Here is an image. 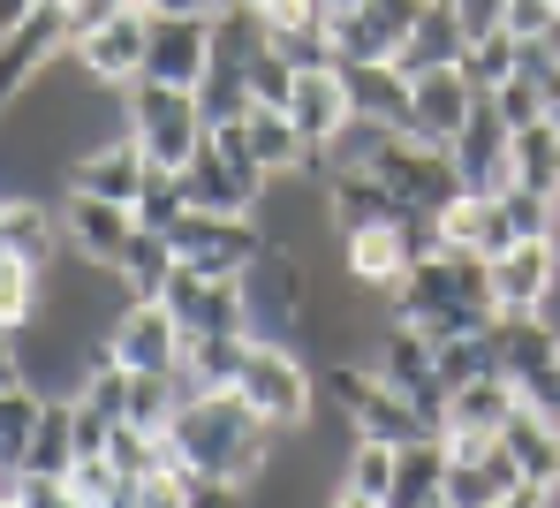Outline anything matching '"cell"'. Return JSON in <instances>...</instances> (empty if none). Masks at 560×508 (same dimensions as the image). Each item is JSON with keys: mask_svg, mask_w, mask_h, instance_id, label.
Masks as SVG:
<instances>
[{"mask_svg": "<svg viewBox=\"0 0 560 508\" xmlns=\"http://www.w3.org/2000/svg\"><path fill=\"white\" fill-rule=\"evenodd\" d=\"M167 448H175V463L197 471L205 486H258L266 463L280 455V432L243 403L235 388H220V395H189V403L175 409Z\"/></svg>", "mask_w": 560, "mask_h": 508, "instance_id": "1", "label": "cell"}, {"mask_svg": "<svg viewBox=\"0 0 560 508\" xmlns=\"http://www.w3.org/2000/svg\"><path fill=\"white\" fill-rule=\"evenodd\" d=\"M326 395L349 417V432H357V440H378V448H409V440L440 432L409 395H394V388L378 380L372 357H326Z\"/></svg>", "mask_w": 560, "mask_h": 508, "instance_id": "2", "label": "cell"}, {"mask_svg": "<svg viewBox=\"0 0 560 508\" xmlns=\"http://www.w3.org/2000/svg\"><path fill=\"white\" fill-rule=\"evenodd\" d=\"M121 129L144 145V160H152V168H183L189 152L205 145L197 92H189V84H152V77L121 84Z\"/></svg>", "mask_w": 560, "mask_h": 508, "instance_id": "3", "label": "cell"}, {"mask_svg": "<svg viewBox=\"0 0 560 508\" xmlns=\"http://www.w3.org/2000/svg\"><path fill=\"white\" fill-rule=\"evenodd\" d=\"M235 395L258 409L273 432H295V425H311V417H318V409H311V403H318V372L295 357V342H250Z\"/></svg>", "mask_w": 560, "mask_h": 508, "instance_id": "4", "label": "cell"}, {"mask_svg": "<svg viewBox=\"0 0 560 508\" xmlns=\"http://www.w3.org/2000/svg\"><path fill=\"white\" fill-rule=\"evenodd\" d=\"M235 281H243V304H250V334L258 342H295L303 304H311V258L288 251V243H266Z\"/></svg>", "mask_w": 560, "mask_h": 508, "instance_id": "5", "label": "cell"}, {"mask_svg": "<svg viewBox=\"0 0 560 508\" xmlns=\"http://www.w3.org/2000/svg\"><path fill=\"white\" fill-rule=\"evenodd\" d=\"M364 168H372V175H378V183H386L401 205H424V212H447V205L469 190L463 168L447 160V145L394 137V129H378V145H372V160H364Z\"/></svg>", "mask_w": 560, "mask_h": 508, "instance_id": "6", "label": "cell"}, {"mask_svg": "<svg viewBox=\"0 0 560 508\" xmlns=\"http://www.w3.org/2000/svg\"><path fill=\"white\" fill-rule=\"evenodd\" d=\"M167 243H175V258H183V266L235 281V274L266 251V228H258L250 212H197V205H189L183 220L167 228Z\"/></svg>", "mask_w": 560, "mask_h": 508, "instance_id": "7", "label": "cell"}, {"mask_svg": "<svg viewBox=\"0 0 560 508\" xmlns=\"http://www.w3.org/2000/svg\"><path fill=\"white\" fill-rule=\"evenodd\" d=\"M372 365H378V380H386L394 395H409V403L424 409L432 425L447 417V380H440V349L424 342V326H409V319H378V334H372Z\"/></svg>", "mask_w": 560, "mask_h": 508, "instance_id": "8", "label": "cell"}, {"mask_svg": "<svg viewBox=\"0 0 560 508\" xmlns=\"http://www.w3.org/2000/svg\"><path fill=\"white\" fill-rule=\"evenodd\" d=\"M189 349L183 319L160 304V297H137V304L114 311V326H106V357L121 365V372H175Z\"/></svg>", "mask_w": 560, "mask_h": 508, "instance_id": "9", "label": "cell"}, {"mask_svg": "<svg viewBox=\"0 0 560 508\" xmlns=\"http://www.w3.org/2000/svg\"><path fill=\"white\" fill-rule=\"evenodd\" d=\"M54 54H69V8H61V0H38L23 23L0 31V114L31 92V77H38Z\"/></svg>", "mask_w": 560, "mask_h": 508, "instance_id": "10", "label": "cell"}, {"mask_svg": "<svg viewBox=\"0 0 560 508\" xmlns=\"http://www.w3.org/2000/svg\"><path fill=\"white\" fill-rule=\"evenodd\" d=\"M160 304L183 319V334H250V304H243V281H220V274H197L175 258V274H167V289H160Z\"/></svg>", "mask_w": 560, "mask_h": 508, "instance_id": "11", "label": "cell"}, {"mask_svg": "<svg viewBox=\"0 0 560 508\" xmlns=\"http://www.w3.org/2000/svg\"><path fill=\"white\" fill-rule=\"evenodd\" d=\"M144 38H152V8H144V0H129L114 23H98L92 38H77V46H69V61H77L92 84H114V92H121V84H137V77H144Z\"/></svg>", "mask_w": 560, "mask_h": 508, "instance_id": "12", "label": "cell"}, {"mask_svg": "<svg viewBox=\"0 0 560 508\" xmlns=\"http://www.w3.org/2000/svg\"><path fill=\"white\" fill-rule=\"evenodd\" d=\"M560 289V235H523L492 258V304L500 311H546Z\"/></svg>", "mask_w": 560, "mask_h": 508, "instance_id": "13", "label": "cell"}, {"mask_svg": "<svg viewBox=\"0 0 560 508\" xmlns=\"http://www.w3.org/2000/svg\"><path fill=\"white\" fill-rule=\"evenodd\" d=\"M447 440V432H440ZM523 486V471H515V455L500 448V432H485V440H447V508H492L500 494H515Z\"/></svg>", "mask_w": 560, "mask_h": 508, "instance_id": "14", "label": "cell"}, {"mask_svg": "<svg viewBox=\"0 0 560 508\" xmlns=\"http://www.w3.org/2000/svg\"><path fill=\"white\" fill-rule=\"evenodd\" d=\"M61 251H77L84 266H114L121 243L137 235V212L114 198H92V190H61Z\"/></svg>", "mask_w": 560, "mask_h": 508, "instance_id": "15", "label": "cell"}, {"mask_svg": "<svg viewBox=\"0 0 560 508\" xmlns=\"http://www.w3.org/2000/svg\"><path fill=\"white\" fill-rule=\"evenodd\" d=\"M175 175H183V198L197 205V212H258V198H266V175L235 168V160L212 145V129H205V145L189 152Z\"/></svg>", "mask_w": 560, "mask_h": 508, "instance_id": "16", "label": "cell"}, {"mask_svg": "<svg viewBox=\"0 0 560 508\" xmlns=\"http://www.w3.org/2000/svg\"><path fill=\"white\" fill-rule=\"evenodd\" d=\"M144 175H152V160H144V145H137L129 129L98 137V145H84V152L69 160V190H92V198H114V205H137Z\"/></svg>", "mask_w": 560, "mask_h": 508, "instance_id": "17", "label": "cell"}, {"mask_svg": "<svg viewBox=\"0 0 560 508\" xmlns=\"http://www.w3.org/2000/svg\"><path fill=\"white\" fill-rule=\"evenodd\" d=\"M205 61H212V15H152V38H144V77L152 84L197 92Z\"/></svg>", "mask_w": 560, "mask_h": 508, "instance_id": "18", "label": "cell"}, {"mask_svg": "<svg viewBox=\"0 0 560 508\" xmlns=\"http://www.w3.org/2000/svg\"><path fill=\"white\" fill-rule=\"evenodd\" d=\"M288 122L303 129V145H311V152H326V145H334V137L357 122V106H349V84H341V61H334V69H295Z\"/></svg>", "mask_w": 560, "mask_h": 508, "instance_id": "19", "label": "cell"}, {"mask_svg": "<svg viewBox=\"0 0 560 508\" xmlns=\"http://www.w3.org/2000/svg\"><path fill=\"white\" fill-rule=\"evenodd\" d=\"M485 100L477 84L463 77V61L455 69H424V77H409V106H417V137L424 145H455V129L469 122V106Z\"/></svg>", "mask_w": 560, "mask_h": 508, "instance_id": "20", "label": "cell"}, {"mask_svg": "<svg viewBox=\"0 0 560 508\" xmlns=\"http://www.w3.org/2000/svg\"><path fill=\"white\" fill-rule=\"evenodd\" d=\"M0 251L23 258V266H54L61 258V205L38 198V190L0 198Z\"/></svg>", "mask_w": 560, "mask_h": 508, "instance_id": "21", "label": "cell"}, {"mask_svg": "<svg viewBox=\"0 0 560 508\" xmlns=\"http://www.w3.org/2000/svg\"><path fill=\"white\" fill-rule=\"evenodd\" d=\"M341 84H349V106L378 122V129H394V137H417V106H409V77L394 69V61H349L341 69Z\"/></svg>", "mask_w": 560, "mask_h": 508, "instance_id": "22", "label": "cell"}, {"mask_svg": "<svg viewBox=\"0 0 560 508\" xmlns=\"http://www.w3.org/2000/svg\"><path fill=\"white\" fill-rule=\"evenodd\" d=\"M447 160L463 168L469 190H500V183H508V122H500L492 100L469 106V122L455 129V145H447Z\"/></svg>", "mask_w": 560, "mask_h": 508, "instance_id": "23", "label": "cell"}, {"mask_svg": "<svg viewBox=\"0 0 560 508\" xmlns=\"http://www.w3.org/2000/svg\"><path fill=\"white\" fill-rule=\"evenodd\" d=\"M500 448L515 455L523 486H546V494H560V425H553V417H538L530 403H515L508 417H500Z\"/></svg>", "mask_w": 560, "mask_h": 508, "instance_id": "24", "label": "cell"}, {"mask_svg": "<svg viewBox=\"0 0 560 508\" xmlns=\"http://www.w3.org/2000/svg\"><path fill=\"white\" fill-rule=\"evenodd\" d=\"M341 274L357 281V289H372L386 297L401 274H409V251H401V228L394 220H378V228H349L341 235Z\"/></svg>", "mask_w": 560, "mask_h": 508, "instance_id": "25", "label": "cell"}, {"mask_svg": "<svg viewBox=\"0 0 560 508\" xmlns=\"http://www.w3.org/2000/svg\"><path fill=\"white\" fill-rule=\"evenodd\" d=\"M463 54H469V31L455 23V8H447V0H424L417 31L394 46V69H401V77H424V69H455Z\"/></svg>", "mask_w": 560, "mask_h": 508, "instance_id": "26", "label": "cell"}, {"mask_svg": "<svg viewBox=\"0 0 560 508\" xmlns=\"http://www.w3.org/2000/svg\"><path fill=\"white\" fill-rule=\"evenodd\" d=\"M508 409H515L508 372H485V380H463V388L447 395L440 432H447V440H485V432H500V417H508Z\"/></svg>", "mask_w": 560, "mask_h": 508, "instance_id": "27", "label": "cell"}, {"mask_svg": "<svg viewBox=\"0 0 560 508\" xmlns=\"http://www.w3.org/2000/svg\"><path fill=\"white\" fill-rule=\"evenodd\" d=\"M447 494V440L424 432L409 448H394V486H386V508H424Z\"/></svg>", "mask_w": 560, "mask_h": 508, "instance_id": "28", "label": "cell"}, {"mask_svg": "<svg viewBox=\"0 0 560 508\" xmlns=\"http://www.w3.org/2000/svg\"><path fill=\"white\" fill-rule=\"evenodd\" d=\"M243 129H250V160H258V175H311V145H303V129L288 122V106H250L243 114Z\"/></svg>", "mask_w": 560, "mask_h": 508, "instance_id": "29", "label": "cell"}, {"mask_svg": "<svg viewBox=\"0 0 560 508\" xmlns=\"http://www.w3.org/2000/svg\"><path fill=\"white\" fill-rule=\"evenodd\" d=\"M106 274L121 281V297H129V304H137V297H160V289H167V274H175V243H167L160 228H137Z\"/></svg>", "mask_w": 560, "mask_h": 508, "instance_id": "30", "label": "cell"}, {"mask_svg": "<svg viewBox=\"0 0 560 508\" xmlns=\"http://www.w3.org/2000/svg\"><path fill=\"white\" fill-rule=\"evenodd\" d=\"M508 183H530V190L560 198V122H530L508 137Z\"/></svg>", "mask_w": 560, "mask_h": 508, "instance_id": "31", "label": "cell"}, {"mask_svg": "<svg viewBox=\"0 0 560 508\" xmlns=\"http://www.w3.org/2000/svg\"><path fill=\"white\" fill-rule=\"evenodd\" d=\"M250 106H258V100H250L243 61L212 54V61H205V77H197V114H205V129H228V122H243Z\"/></svg>", "mask_w": 560, "mask_h": 508, "instance_id": "32", "label": "cell"}, {"mask_svg": "<svg viewBox=\"0 0 560 508\" xmlns=\"http://www.w3.org/2000/svg\"><path fill=\"white\" fill-rule=\"evenodd\" d=\"M326 46H334L341 69H349V61H394V38L372 23V8H341V15H326Z\"/></svg>", "mask_w": 560, "mask_h": 508, "instance_id": "33", "label": "cell"}, {"mask_svg": "<svg viewBox=\"0 0 560 508\" xmlns=\"http://www.w3.org/2000/svg\"><path fill=\"white\" fill-rule=\"evenodd\" d=\"M38 417H46V395H38L31 380L0 388V463H8V471H23V448H31Z\"/></svg>", "mask_w": 560, "mask_h": 508, "instance_id": "34", "label": "cell"}, {"mask_svg": "<svg viewBox=\"0 0 560 508\" xmlns=\"http://www.w3.org/2000/svg\"><path fill=\"white\" fill-rule=\"evenodd\" d=\"M69 395H46V417H38V432H31V448H23V471H69L77 463V432H69Z\"/></svg>", "mask_w": 560, "mask_h": 508, "instance_id": "35", "label": "cell"}, {"mask_svg": "<svg viewBox=\"0 0 560 508\" xmlns=\"http://www.w3.org/2000/svg\"><path fill=\"white\" fill-rule=\"evenodd\" d=\"M38 304H46V266H23V258L0 251V326L23 334L38 319Z\"/></svg>", "mask_w": 560, "mask_h": 508, "instance_id": "36", "label": "cell"}, {"mask_svg": "<svg viewBox=\"0 0 560 508\" xmlns=\"http://www.w3.org/2000/svg\"><path fill=\"white\" fill-rule=\"evenodd\" d=\"M492 198H500V212H508V235H515V243H523V235H560V198H553V190L500 183Z\"/></svg>", "mask_w": 560, "mask_h": 508, "instance_id": "37", "label": "cell"}, {"mask_svg": "<svg viewBox=\"0 0 560 508\" xmlns=\"http://www.w3.org/2000/svg\"><path fill=\"white\" fill-rule=\"evenodd\" d=\"M129 212H137V228H160V235H167V228H175V220L189 212V198H183V175H175V168H152Z\"/></svg>", "mask_w": 560, "mask_h": 508, "instance_id": "38", "label": "cell"}, {"mask_svg": "<svg viewBox=\"0 0 560 508\" xmlns=\"http://www.w3.org/2000/svg\"><path fill=\"white\" fill-rule=\"evenodd\" d=\"M463 77L477 84V92L508 84V77H515V31H485V38H469V54H463Z\"/></svg>", "mask_w": 560, "mask_h": 508, "instance_id": "39", "label": "cell"}, {"mask_svg": "<svg viewBox=\"0 0 560 508\" xmlns=\"http://www.w3.org/2000/svg\"><path fill=\"white\" fill-rule=\"evenodd\" d=\"M69 403H84V409H98V417H114V425H121V403H129V372H121L114 357H92Z\"/></svg>", "mask_w": 560, "mask_h": 508, "instance_id": "40", "label": "cell"}, {"mask_svg": "<svg viewBox=\"0 0 560 508\" xmlns=\"http://www.w3.org/2000/svg\"><path fill=\"white\" fill-rule=\"evenodd\" d=\"M243 77H250V100H258V106H288V92H295V61L280 54L273 38L243 61Z\"/></svg>", "mask_w": 560, "mask_h": 508, "instance_id": "41", "label": "cell"}, {"mask_svg": "<svg viewBox=\"0 0 560 508\" xmlns=\"http://www.w3.org/2000/svg\"><path fill=\"white\" fill-rule=\"evenodd\" d=\"M485 100L500 106V122H508V137H515V129H530V122H546V84H538V77H523V69H515L508 84H492Z\"/></svg>", "mask_w": 560, "mask_h": 508, "instance_id": "42", "label": "cell"}, {"mask_svg": "<svg viewBox=\"0 0 560 508\" xmlns=\"http://www.w3.org/2000/svg\"><path fill=\"white\" fill-rule=\"evenodd\" d=\"M440 349V380H447V395L463 388V380H485L492 372V349H485V334H463V342H432Z\"/></svg>", "mask_w": 560, "mask_h": 508, "instance_id": "43", "label": "cell"}, {"mask_svg": "<svg viewBox=\"0 0 560 508\" xmlns=\"http://www.w3.org/2000/svg\"><path fill=\"white\" fill-rule=\"evenodd\" d=\"M61 8H69V46H77V38H92L98 23H114L129 0H61Z\"/></svg>", "mask_w": 560, "mask_h": 508, "instance_id": "44", "label": "cell"}, {"mask_svg": "<svg viewBox=\"0 0 560 508\" xmlns=\"http://www.w3.org/2000/svg\"><path fill=\"white\" fill-rule=\"evenodd\" d=\"M455 8V23H463L469 38H485V31H508V0H447Z\"/></svg>", "mask_w": 560, "mask_h": 508, "instance_id": "45", "label": "cell"}, {"mask_svg": "<svg viewBox=\"0 0 560 508\" xmlns=\"http://www.w3.org/2000/svg\"><path fill=\"white\" fill-rule=\"evenodd\" d=\"M553 15H560V0H508V31L515 38H538Z\"/></svg>", "mask_w": 560, "mask_h": 508, "instance_id": "46", "label": "cell"}, {"mask_svg": "<svg viewBox=\"0 0 560 508\" xmlns=\"http://www.w3.org/2000/svg\"><path fill=\"white\" fill-rule=\"evenodd\" d=\"M15 380H23V334L0 326V388H15Z\"/></svg>", "mask_w": 560, "mask_h": 508, "instance_id": "47", "label": "cell"}, {"mask_svg": "<svg viewBox=\"0 0 560 508\" xmlns=\"http://www.w3.org/2000/svg\"><path fill=\"white\" fill-rule=\"evenodd\" d=\"M189 508H250V501H243V486H205V478H197Z\"/></svg>", "mask_w": 560, "mask_h": 508, "instance_id": "48", "label": "cell"}, {"mask_svg": "<svg viewBox=\"0 0 560 508\" xmlns=\"http://www.w3.org/2000/svg\"><path fill=\"white\" fill-rule=\"evenodd\" d=\"M152 15H220L228 0H144Z\"/></svg>", "mask_w": 560, "mask_h": 508, "instance_id": "49", "label": "cell"}, {"mask_svg": "<svg viewBox=\"0 0 560 508\" xmlns=\"http://www.w3.org/2000/svg\"><path fill=\"white\" fill-rule=\"evenodd\" d=\"M31 8H38V0H0V31H8V23H23Z\"/></svg>", "mask_w": 560, "mask_h": 508, "instance_id": "50", "label": "cell"}, {"mask_svg": "<svg viewBox=\"0 0 560 508\" xmlns=\"http://www.w3.org/2000/svg\"><path fill=\"white\" fill-rule=\"evenodd\" d=\"M546 122H560V69L546 77Z\"/></svg>", "mask_w": 560, "mask_h": 508, "instance_id": "51", "label": "cell"}, {"mask_svg": "<svg viewBox=\"0 0 560 508\" xmlns=\"http://www.w3.org/2000/svg\"><path fill=\"white\" fill-rule=\"evenodd\" d=\"M341 8H364V0H318V15H341Z\"/></svg>", "mask_w": 560, "mask_h": 508, "instance_id": "52", "label": "cell"}, {"mask_svg": "<svg viewBox=\"0 0 560 508\" xmlns=\"http://www.w3.org/2000/svg\"><path fill=\"white\" fill-rule=\"evenodd\" d=\"M424 508H447V494H440V501H424Z\"/></svg>", "mask_w": 560, "mask_h": 508, "instance_id": "53", "label": "cell"}]
</instances>
